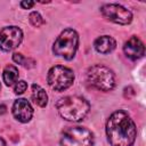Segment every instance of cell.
<instances>
[{
  "label": "cell",
  "instance_id": "5bb4252c",
  "mask_svg": "<svg viewBox=\"0 0 146 146\" xmlns=\"http://www.w3.org/2000/svg\"><path fill=\"white\" fill-rule=\"evenodd\" d=\"M13 60L16 63V64H19V65H22V66H24V67H26V68H31V67H33L34 65H35V62L33 60V59H31V58H26V57H24L22 54H19V52H14V55H13Z\"/></svg>",
  "mask_w": 146,
  "mask_h": 146
},
{
  "label": "cell",
  "instance_id": "6da1fadb",
  "mask_svg": "<svg viewBox=\"0 0 146 146\" xmlns=\"http://www.w3.org/2000/svg\"><path fill=\"white\" fill-rule=\"evenodd\" d=\"M106 136L111 146H132L137 128L131 116L122 111L113 112L106 122Z\"/></svg>",
  "mask_w": 146,
  "mask_h": 146
},
{
  "label": "cell",
  "instance_id": "9c48e42d",
  "mask_svg": "<svg viewBox=\"0 0 146 146\" xmlns=\"http://www.w3.org/2000/svg\"><path fill=\"white\" fill-rule=\"evenodd\" d=\"M11 112L14 117L22 123H27L33 116V108L25 98H18L14 102Z\"/></svg>",
  "mask_w": 146,
  "mask_h": 146
},
{
  "label": "cell",
  "instance_id": "7a4b0ae2",
  "mask_svg": "<svg viewBox=\"0 0 146 146\" xmlns=\"http://www.w3.org/2000/svg\"><path fill=\"white\" fill-rule=\"evenodd\" d=\"M56 107L64 120L79 122L89 113L90 104L81 96H65L56 103Z\"/></svg>",
  "mask_w": 146,
  "mask_h": 146
},
{
  "label": "cell",
  "instance_id": "e0dca14e",
  "mask_svg": "<svg viewBox=\"0 0 146 146\" xmlns=\"http://www.w3.org/2000/svg\"><path fill=\"white\" fill-rule=\"evenodd\" d=\"M123 95H124L125 98H131V97L135 95V90H133V88H132L131 86L125 87L124 90H123Z\"/></svg>",
  "mask_w": 146,
  "mask_h": 146
},
{
  "label": "cell",
  "instance_id": "ffe728a7",
  "mask_svg": "<svg viewBox=\"0 0 146 146\" xmlns=\"http://www.w3.org/2000/svg\"><path fill=\"white\" fill-rule=\"evenodd\" d=\"M0 88H1V84H0Z\"/></svg>",
  "mask_w": 146,
  "mask_h": 146
},
{
  "label": "cell",
  "instance_id": "d6986e66",
  "mask_svg": "<svg viewBox=\"0 0 146 146\" xmlns=\"http://www.w3.org/2000/svg\"><path fill=\"white\" fill-rule=\"evenodd\" d=\"M0 146H7V144H6V141L2 137H0Z\"/></svg>",
  "mask_w": 146,
  "mask_h": 146
},
{
  "label": "cell",
  "instance_id": "8992f818",
  "mask_svg": "<svg viewBox=\"0 0 146 146\" xmlns=\"http://www.w3.org/2000/svg\"><path fill=\"white\" fill-rule=\"evenodd\" d=\"M48 84L56 91H64L68 89L74 82V73L71 68L62 65L52 66L47 75Z\"/></svg>",
  "mask_w": 146,
  "mask_h": 146
},
{
  "label": "cell",
  "instance_id": "4fadbf2b",
  "mask_svg": "<svg viewBox=\"0 0 146 146\" xmlns=\"http://www.w3.org/2000/svg\"><path fill=\"white\" fill-rule=\"evenodd\" d=\"M2 79L6 86H13L18 81V68L14 65H7L2 72Z\"/></svg>",
  "mask_w": 146,
  "mask_h": 146
},
{
  "label": "cell",
  "instance_id": "3957f363",
  "mask_svg": "<svg viewBox=\"0 0 146 146\" xmlns=\"http://www.w3.org/2000/svg\"><path fill=\"white\" fill-rule=\"evenodd\" d=\"M79 47V34L73 29H65L60 32L52 44V52L66 60L74 58Z\"/></svg>",
  "mask_w": 146,
  "mask_h": 146
},
{
  "label": "cell",
  "instance_id": "2e32d148",
  "mask_svg": "<svg viewBox=\"0 0 146 146\" xmlns=\"http://www.w3.org/2000/svg\"><path fill=\"white\" fill-rule=\"evenodd\" d=\"M26 89H27V83H26V81H24V80H18V81L15 83V86H14V91H15V94H17V95L23 94Z\"/></svg>",
  "mask_w": 146,
  "mask_h": 146
},
{
  "label": "cell",
  "instance_id": "30bf717a",
  "mask_svg": "<svg viewBox=\"0 0 146 146\" xmlns=\"http://www.w3.org/2000/svg\"><path fill=\"white\" fill-rule=\"evenodd\" d=\"M123 51L129 59L137 60L145 55V47H144L143 41L139 38L132 35L130 39H128L124 42Z\"/></svg>",
  "mask_w": 146,
  "mask_h": 146
},
{
  "label": "cell",
  "instance_id": "9a60e30c",
  "mask_svg": "<svg viewBox=\"0 0 146 146\" xmlns=\"http://www.w3.org/2000/svg\"><path fill=\"white\" fill-rule=\"evenodd\" d=\"M29 19H30V23L34 26V27H40L41 25L44 24V19L43 17L38 13V11H32L29 16Z\"/></svg>",
  "mask_w": 146,
  "mask_h": 146
},
{
  "label": "cell",
  "instance_id": "ac0fdd59",
  "mask_svg": "<svg viewBox=\"0 0 146 146\" xmlns=\"http://www.w3.org/2000/svg\"><path fill=\"white\" fill-rule=\"evenodd\" d=\"M34 3H35L34 1H30V0L29 1H22L21 2V7L24 8V9H31L34 6Z\"/></svg>",
  "mask_w": 146,
  "mask_h": 146
},
{
  "label": "cell",
  "instance_id": "ba28073f",
  "mask_svg": "<svg viewBox=\"0 0 146 146\" xmlns=\"http://www.w3.org/2000/svg\"><path fill=\"white\" fill-rule=\"evenodd\" d=\"M22 40L23 31L18 26H5L0 30V49L2 51H11L16 49Z\"/></svg>",
  "mask_w": 146,
  "mask_h": 146
},
{
  "label": "cell",
  "instance_id": "7c38bea8",
  "mask_svg": "<svg viewBox=\"0 0 146 146\" xmlns=\"http://www.w3.org/2000/svg\"><path fill=\"white\" fill-rule=\"evenodd\" d=\"M31 98L40 107H46L48 104V95L46 90L36 83H33L31 87Z\"/></svg>",
  "mask_w": 146,
  "mask_h": 146
},
{
  "label": "cell",
  "instance_id": "277c9868",
  "mask_svg": "<svg viewBox=\"0 0 146 146\" xmlns=\"http://www.w3.org/2000/svg\"><path fill=\"white\" fill-rule=\"evenodd\" d=\"M88 82L96 89L102 91H111L115 87V74L112 70L104 65H92L87 71Z\"/></svg>",
  "mask_w": 146,
  "mask_h": 146
},
{
  "label": "cell",
  "instance_id": "8fae6325",
  "mask_svg": "<svg viewBox=\"0 0 146 146\" xmlns=\"http://www.w3.org/2000/svg\"><path fill=\"white\" fill-rule=\"evenodd\" d=\"M116 47V41L111 35H102L98 36L94 42V48L97 52L106 55L112 52Z\"/></svg>",
  "mask_w": 146,
  "mask_h": 146
},
{
  "label": "cell",
  "instance_id": "5b68a950",
  "mask_svg": "<svg viewBox=\"0 0 146 146\" xmlns=\"http://www.w3.org/2000/svg\"><path fill=\"white\" fill-rule=\"evenodd\" d=\"M62 146H94V133L84 127H67L60 133Z\"/></svg>",
  "mask_w": 146,
  "mask_h": 146
},
{
  "label": "cell",
  "instance_id": "52a82bcc",
  "mask_svg": "<svg viewBox=\"0 0 146 146\" xmlns=\"http://www.w3.org/2000/svg\"><path fill=\"white\" fill-rule=\"evenodd\" d=\"M100 13L106 19L120 25H128L132 21V13L119 3H105L100 7Z\"/></svg>",
  "mask_w": 146,
  "mask_h": 146
}]
</instances>
